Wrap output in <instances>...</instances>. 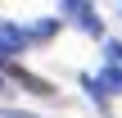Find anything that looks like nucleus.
<instances>
[{
  "label": "nucleus",
  "instance_id": "1",
  "mask_svg": "<svg viewBox=\"0 0 122 118\" xmlns=\"http://www.w3.org/2000/svg\"><path fill=\"white\" fill-rule=\"evenodd\" d=\"M59 9H63V18H68L72 27H81L86 36H100V32H104V18H100V9H95L91 0H59Z\"/></svg>",
  "mask_w": 122,
  "mask_h": 118
},
{
  "label": "nucleus",
  "instance_id": "2",
  "mask_svg": "<svg viewBox=\"0 0 122 118\" xmlns=\"http://www.w3.org/2000/svg\"><path fill=\"white\" fill-rule=\"evenodd\" d=\"M32 41V32H23V27H14V23H0V45L5 50H23Z\"/></svg>",
  "mask_w": 122,
  "mask_h": 118
},
{
  "label": "nucleus",
  "instance_id": "3",
  "mask_svg": "<svg viewBox=\"0 0 122 118\" xmlns=\"http://www.w3.org/2000/svg\"><path fill=\"white\" fill-rule=\"evenodd\" d=\"M0 118H36V114H23V109H0Z\"/></svg>",
  "mask_w": 122,
  "mask_h": 118
}]
</instances>
